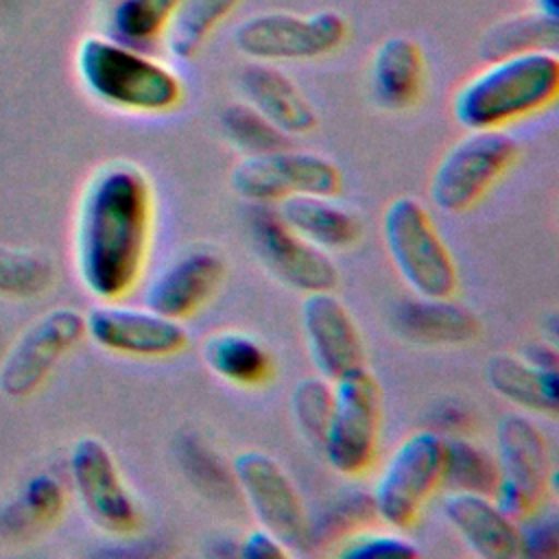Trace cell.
<instances>
[{"mask_svg":"<svg viewBox=\"0 0 559 559\" xmlns=\"http://www.w3.org/2000/svg\"><path fill=\"white\" fill-rule=\"evenodd\" d=\"M218 129L227 144L242 155H262L290 146L288 135L273 127L247 103H231L218 116Z\"/></svg>","mask_w":559,"mask_h":559,"instance_id":"obj_32","label":"cell"},{"mask_svg":"<svg viewBox=\"0 0 559 559\" xmlns=\"http://www.w3.org/2000/svg\"><path fill=\"white\" fill-rule=\"evenodd\" d=\"M347 37V20L336 9L260 11L240 20L231 31V44L242 57L275 66L323 59L336 52Z\"/></svg>","mask_w":559,"mask_h":559,"instance_id":"obj_5","label":"cell"},{"mask_svg":"<svg viewBox=\"0 0 559 559\" xmlns=\"http://www.w3.org/2000/svg\"><path fill=\"white\" fill-rule=\"evenodd\" d=\"M179 0H116L109 11V35L135 48L162 41Z\"/></svg>","mask_w":559,"mask_h":559,"instance_id":"obj_29","label":"cell"},{"mask_svg":"<svg viewBox=\"0 0 559 559\" xmlns=\"http://www.w3.org/2000/svg\"><path fill=\"white\" fill-rule=\"evenodd\" d=\"M439 417H441V419H437V421H439V426L448 432V437L461 435L463 428H467V424H469V415H467L465 408L459 406V404H448L445 408H441Z\"/></svg>","mask_w":559,"mask_h":559,"instance_id":"obj_39","label":"cell"},{"mask_svg":"<svg viewBox=\"0 0 559 559\" xmlns=\"http://www.w3.org/2000/svg\"><path fill=\"white\" fill-rule=\"evenodd\" d=\"M299 323L317 373L334 382L365 367V343L360 330L332 290L308 293L301 301Z\"/></svg>","mask_w":559,"mask_h":559,"instance_id":"obj_16","label":"cell"},{"mask_svg":"<svg viewBox=\"0 0 559 559\" xmlns=\"http://www.w3.org/2000/svg\"><path fill=\"white\" fill-rule=\"evenodd\" d=\"M424 85L426 57L413 37L391 35L376 46L369 61V87L378 107L411 109L421 98Z\"/></svg>","mask_w":559,"mask_h":559,"instance_id":"obj_21","label":"cell"},{"mask_svg":"<svg viewBox=\"0 0 559 559\" xmlns=\"http://www.w3.org/2000/svg\"><path fill=\"white\" fill-rule=\"evenodd\" d=\"M83 338V312L70 306L46 310L7 349L0 365V391L11 400L31 397Z\"/></svg>","mask_w":559,"mask_h":559,"instance_id":"obj_11","label":"cell"},{"mask_svg":"<svg viewBox=\"0 0 559 559\" xmlns=\"http://www.w3.org/2000/svg\"><path fill=\"white\" fill-rule=\"evenodd\" d=\"M559 94L557 50H528L489 59L452 96V116L467 129H507L544 111Z\"/></svg>","mask_w":559,"mask_h":559,"instance_id":"obj_2","label":"cell"},{"mask_svg":"<svg viewBox=\"0 0 559 559\" xmlns=\"http://www.w3.org/2000/svg\"><path fill=\"white\" fill-rule=\"evenodd\" d=\"M85 336L100 349L129 358H168L188 345L181 321L146 306L98 301L85 314Z\"/></svg>","mask_w":559,"mask_h":559,"instance_id":"obj_15","label":"cell"},{"mask_svg":"<svg viewBox=\"0 0 559 559\" xmlns=\"http://www.w3.org/2000/svg\"><path fill=\"white\" fill-rule=\"evenodd\" d=\"M177 456L188 480L205 496L214 500H231L238 496L231 467H227L197 435H186L179 439Z\"/></svg>","mask_w":559,"mask_h":559,"instance_id":"obj_33","label":"cell"},{"mask_svg":"<svg viewBox=\"0 0 559 559\" xmlns=\"http://www.w3.org/2000/svg\"><path fill=\"white\" fill-rule=\"evenodd\" d=\"M229 186L251 205H277L295 194L336 197L343 173L319 153L284 146L262 155H242L229 173Z\"/></svg>","mask_w":559,"mask_h":559,"instance_id":"obj_10","label":"cell"},{"mask_svg":"<svg viewBox=\"0 0 559 559\" xmlns=\"http://www.w3.org/2000/svg\"><path fill=\"white\" fill-rule=\"evenodd\" d=\"M334 552L345 559H386V557L413 559L419 555V548L408 537L395 531L360 528L343 537L336 544Z\"/></svg>","mask_w":559,"mask_h":559,"instance_id":"obj_35","label":"cell"},{"mask_svg":"<svg viewBox=\"0 0 559 559\" xmlns=\"http://www.w3.org/2000/svg\"><path fill=\"white\" fill-rule=\"evenodd\" d=\"M382 240L391 264L415 295H454L459 284L454 258L419 199L402 194L384 207Z\"/></svg>","mask_w":559,"mask_h":559,"instance_id":"obj_4","label":"cell"},{"mask_svg":"<svg viewBox=\"0 0 559 559\" xmlns=\"http://www.w3.org/2000/svg\"><path fill=\"white\" fill-rule=\"evenodd\" d=\"M242 0H179L170 24L162 37L173 59H194Z\"/></svg>","mask_w":559,"mask_h":559,"instance_id":"obj_25","label":"cell"},{"mask_svg":"<svg viewBox=\"0 0 559 559\" xmlns=\"http://www.w3.org/2000/svg\"><path fill=\"white\" fill-rule=\"evenodd\" d=\"M528 362L533 365H539V367H548V369H557L559 365V356H557V347L552 341H537V343H531L522 349V354Z\"/></svg>","mask_w":559,"mask_h":559,"instance_id":"obj_38","label":"cell"},{"mask_svg":"<svg viewBox=\"0 0 559 559\" xmlns=\"http://www.w3.org/2000/svg\"><path fill=\"white\" fill-rule=\"evenodd\" d=\"M557 37L559 20L531 9L491 24L480 39V55L489 61L528 50H557Z\"/></svg>","mask_w":559,"mask_h":559,"instance_id":"obj_27","label":"cell"},{"mask_svg":"<svg viewBox=\"0 0 559 559\" xmlns=\"http://www.w3.org/2000/svg\"><path fill=\"white\" fill-rule=\"evenodd\" d=\"M52 282L55 264L46 253L0 245V297L37 299Z\"/></svg>","mask_w":559,"mask_h":559,"instance_id":"obj_30","label":"cell"},{"mask_svg":"<svg viewBox=\"0 0 559 559\" xmlns=\"http://www.w3.org/2000/svg\"><path fill=\"white\" fill-rule=\"evenodd\" d=\"M74 70L94 100L127 114L162 116L175 111L186 96L181 76L168 63L111 35L83 37Z\"/></svg>","mask_w":559,"mask_h":559,"instance_id":"obj_3","label":"cell"},{"mask_svg":"<svg viewBox=\"0 0 559 559\" xmlns=\"http://www.w3.org/2000/svg\"><path fill=\"white\" fill-rule=\"evenodd\" d=\"M63 483L50 472L33 474L4 511V526L17 533H41L55 526L66 511Z\"/></svg>","mask_w":559,"mask_h":559,"instance_id":"obj_26","label":"cell"},{"mask_svg":"<svg viewBox=\"0 0 559 559\" xmlns=\"http://www.w3.org/2000/svg\"><path fill=\"white\" fill-rule=\"evenodd\" d=\"M441 511L450 528L461 537L469 552L480 559L520 557L518 522L509 518L491 496L472 491H450Z\"/></svg>","mask_w":559,"mask_h":559,"instance_id":"obj_19","label":"cell"},{"mask_svg":"<svg viewBox=\"0 0 559 559\" xmlns=\"http://www.w3.org/2000/svg\"><path fill=\"white\" fill-rule=\"evenodd\" d=\"M443 437L417 430L404 437L380 467L369 491L376 520L395 531L408 528L441 487Z\"/></svg>","mask_w":559,"mask_h":559,"instance_id":"obj_7","label":"cell"},{"mask_svg":"<svg viewBox=\"0 0 559 559\" xmlns=\"http://www.w3.org/2000/svg\"><path fill=\"white\" fill-rule=\"evenodd\" d=\"M72 489L85 515L109 535H131L140 526V509L129 491L109 445L94 437H79L68 454Z\"/></svg>","mask_w":559,"mask_h":559,"instance_id":"obj_13","label":"cell"},{"mask_svg":"<svg viewBox=\"0 0 559 559\" xmlns=\"http://www.w3.org/2000/svg\"><path fill=\"white\" fill-rule=\"evenodd\" d=\"M382 395L367 367L349 371L332 382V413L321 441L328 465L343 476H362L380 439Z\"/></svg>","mask_w":559,"mask_h":559,"instance_id":"obj_8","label":"cell"},{"mask_svg":"<svg viewBox=\"0 0 559 559\" xmlns=\"http://www.w3.org/2000/svg\"><path fill=\"white\" fill-rule=\"evenodd\" d=\"M247 225L260 264L284 286L308 295L338 284V269L330 253L295 234L273 205H251Z\"/></svg>","mask_w":559,"mask_h":559,"instance_id":"obj_14","label":"cell"},{"mask_svg":"<svg viewBox=\"0 0 559 559\" xmlns=\"http://www.w3.org/2000/svg\"><path fill=\"white\" fill-rule=\"evenodd\" d=\"M391 323L404 341L428 347L465 345L480 332L476 314L452 297L404 299L393 308Z\"/></svg>","mask_w":559,"mask_h":559,"instance_id":"obj_20","label":"cell"},{"mask_svg":"<svg viewBox=\"0 0 559 559\" xmlns=\"http://www.w3.org/2000/svg\"><path fill=\"white\" fill-rule=\"evenodd\" d=\"M533 9L542 15L559 20V0H533Z\"/></svg>","mask_w":559,"mask_h":559,"instance_id":"obj_40","label":"cell"},{"mask_svg":"<svg viewBox=\"0 0 559 559\" xmlns=\"http://www.w3.org/2000/svg\"><path fill=\"white\" fill-rule=\"evenodd\" d=\"M441 485L450 487V491L491 496L498 485V465L493 454L463 435L443 437Z\"/></svg>","mask_w":559,"mask_h":559,"instance_id":"obj_28","label":"cell"},{"mask_svg":"<svg viewBox=\"0 0 559 559\" xmlns=\"http://www.w3.org/2000/svg\"><path fill=\"white\" fill-rule=\"evenodd\" d=\"M225 271V260L216 251L190 249L153 275L144 288V306L183 321L214 297Z\"/></svg>","mask_w":559,"mask_h":559,"instance_id":"obj_17","label":"cell"},{"mask_svg":"<svg viewBox=\"0 0 559 559\" xmlns=\"http://www.w3.org/2000/svg\"><path fill=\"white\" fill-rule=\"evenodd\" d=\"M153 227V188L124 159L98 166L85 181L74 216L72 255L81 286L98 301L129 295L144 269Z\"/></svg>","mask_w":559,"mask_h":559,"instance_id":"obj_1","label":"cell"},{"mask_svg":"<svg viewBox=\"0 0 559 559\" xmlns=\"http://www.w3.org/2000/svg\"><path fill=\"white\" fill-rule=\"evenodd\" d=\"M229 467L238 496L249 507L258 526L277 535L290 552L306 550L308 511L284 467L260 450L238 452Z\"/></svg>","mask_w":559,"mask_h":559,"instance_id":"obj_12","label":"cell"},{"mask_svg":"<svg viewBox=\"0 0 559 559\" xmlns=\"http://www.w3.org/2000/svg\"><path fill=\"white\" fill-rule=\"evenodd\" d=\"M273 207L295 234L328 253L354 247L362 234L358 216L334 197L295 194Z\"/></svg>","mask_w":559,"mask_h":559,"instance_id":"obj_22","label":"cell"},{"mask_svg":"<svg viewBox=\"0 0 559 559\" xmlns=\"http://www.w3.org/2000/svg\"><path fill=\"white\" fill-rule=\"evenodd\" d=\"M205 367L234 386H260L273 373V360L266 347L240 330H218L205 338Z\"/></svg>","mask_w":559,"mask_h":559,"instance_id":"obj_24","label":"cell"},{"mask_svg":"<svg viewBox=\"0 0 559 559\" xmlns=\"http://www.w3.org/2000/svg\"><path fill=\"white\" fill-rule=\"evenodd\" d=\"M498 485L493 502L515 522L546 502L552 485V459L539 426L524 413H507L496 426Z\"/></svg>","mask_w":559,"mask_h":559,"instance_id":"obj_9","label":"cell"},{"mask_svg":"<svg viewBox=\"0 0 559 559\" xmlns=\"http://www.w3.org/2000/svg\"><path fill=\"white\" fill-rule=\"evenodd\" d=\"M487 386L520 411L555 417L559 411L557 369L528 362L520 354H493L485 365Z\"/></svg>","mask_w":559,"mask_h":559,"instance_id":"obj_23","label":"cell"},{"mask_svg":"<svg viewBox=\"0 0 559 559\" xmlns=\"http://www.w3.org/2000/svg\"><path fill=\"white\" fill-rule=\"evenodd\" d=\"M520 557L548 559L559 552V520L552 511H533L518 522Z\"/></svg>","mask_w":559,"mask_h":559,"instance_id":"obj_36","label":"cell"},{"mask_svg":"<svg viewBox=\"0 0 559 559\" xmlns=\"http://www.w3.org/2000/svg\"><path fill=\"white\" fill-rule=\"evenodd\" d=\"M238 555L245 559H284L290 550L282 544L277 535L266 531L264 526L251 528L238 546Z\"/></svg>","mask_w":559,"mask_h":559,"instance_id":"obj_37","label":"cell"},{"mask_svg":"<svg viewBox=\"0 0 559 559\" xmlns=\"http://www.w3.org/2000/svg\"><path fill=\"white\" fill-rule=\"evenodd\" d=\"M518 142L504 129L467 131L437 162L428 194L437 210L461 214L472 210L515 164Z\"/></svg>","mask_w":559,"mask_h":559,"instance_id":"obj_6","label":"cell"},{"mask_svg":"<svg viewBox=\"0 0 559 559\" xmlns=\"http://www.w3.org/2000/svg\"><path fill=\"white\" fill-rule=\"evenodd\" d=\"M290 413L297 430L312 445L321 448L332 413V382L323 376L301 378L290 393Z\"/></svg>","mask_w":559,"mask_h":559,"instance_id":"obj_34","label":"cell"},{"mask_svg":"<svg viewBox=\"0 0 559 559\" xmlns=\"http://www.w3.org/2000/svg\"><path fill=\"white\" fill-rule=\"evenodd\" d=\"M242 103L253 107L284 135H306L317 122V109L299 85L275 63L251 61L236 76Z\"/></svg>","mask_w":559,"mask_h":559,"instance_id":"obj_18","label":"cell"},{"mask_svg":"<svg viewBox=\"0 0 559 559\" xmlns=\"http://www.w3.org/2000/svg\"><path fill=\"white\" fill-rule=\"evenodd\" d=\"M376 520L371 496L362 491H349L334 498L328 507H323L314 518L308 515V546L306 550H314L319 546L338 544L343 537L354 531L365 528L367 522Z\"/></svg>","mask_w":559,"mask_h":559,"instance_id":"obj_31","label":"cell"}]
</instances>
